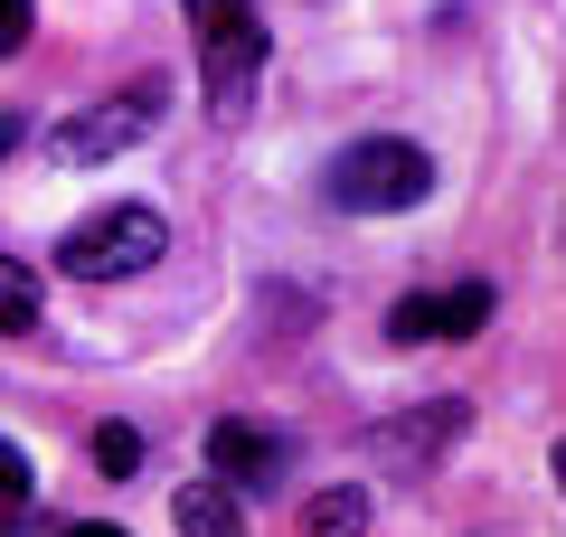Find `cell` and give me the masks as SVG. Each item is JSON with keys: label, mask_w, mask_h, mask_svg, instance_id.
Listing matches in <instances>:
<instances>
[{"label": "cell", "mask_w": 566, "mask_h": 537, "mask_svg": "<svg viewBox=\"0 0 566 537\" xmlns=\"http://www.w3.org/2000/svg\"><path fill=\"white\" fill-rule=\"evenodd\" d=\"M463 424H472V406H463V397H434V406H424V415H397V424H378V434H368V443H378L387 462H416V472H424V462L444 453V443L463 434Z\"/></svg>", "instance_id": "52a82bcc"}, {"label": "cell", "mask_w": 566, "mask_h": 537, "mask_svg": "<svg viewBox=\"0 0 566 537\" xmlns=\"http://www.w3.org/2000/svg\"><path fill=\"white\" fill-rule=\"evenodd\" d=\"M208 472H218L227 491H274V481L293 472V434H274V424H255V415H218L208 424Z\"/></svg>", "instance_id": "5b68a950"}, {"label": "cell", "mask_w": 566, "mask_h": 537, "mask_svg": "<svg viewBox=\"0 0 566 537\" xmlns=\"http://www.w3.org/2000/svg\"><path fill=\"white\" fill-rule=\"evenodd\" d=\"M95 472H104V481L142 472V434H133V424H95Z\"/></svg>", "instance_id": "8fae6325"}, {"label": "cell", "mask_w": 566, "mask_h": 537, "mask_svg": "<svg viewBox=\"0 0 566 537\" xmlns=\"http://www.w3.org/2000/svg\"><path fill=\"white\" fill-rule=\"evenodd\" d=\"M57 537H133V528H114V518H76V528H57Z\"/></svg>", "instance_id": "5bb4252c"}, {"label": "cell", "mask_w": 566, "mask_h": 537, "mask_svg": "<svg viewBox=\"0 0 566 537\" xmlns=\"http://www.w3.org/2000/svg\"><path fill=\"white\" fill-rule=\"evenodd\" d=\"M491 330V283H453V293H406L397 312H387V339H472Z\"/></svg>", "instance_id": "8992f818"}, {"label": "cell", "mask_w": 566, "mask_h": 537, "mask_svg": "<svg viewBox=\"0 0 566 537\" xmlns=\"http://www.w3.org/2000/svg\"><path fill=\"white\" fill-rule=\"evenodd\" d=\"M20 141H29V123H20V114H0V160L20 151Z\"/></svg>", "instance_id": "9a60e30c"}, {"label": "cell", "mask_w": 566, "mask_h": 537, "mask_svg": "<svg viewBox=\"0 0 566 537\" xmlns=\"http://www.w3.org/2000/svg\"><path fill=\"white\" fill-rule=\"evenodd\" d=\"M0 330H39V274L20 255H0Z\"/></svg>", "instance_id": "30bf717a"}, {"label": "cell", "mask_w": 566, "mask_h": 537, "mask_svg": "<svg viewBox=\"0 0 566 537\" xmlns=\"http://www.w3.org/2000/svg\"><path fill=\"white\" fill-rule=\"evenodd\" d=\"M151 123H161V76H142L133 95H114V104H85V114H66L57 133H48V160H57V170L123 160L133 141H151Z\"/></svg>", "instance_id": "277c9868"}, {"label": "cell", "mask_w": 566, "mask_h": 537, "mask_svg": "<svg viewBox=\"0 0 566 537\" xmlns=\"http://www.w3.org/2000/svg\"><path fill=\"white\" fill-rule=\"evenodd\" d=\"M189 39H199V76L218 123H245V95L264 76V20L255 0H189Z\"/></svg>", "instance_id": "7a4b0ae2"}, {"label": "cell", "mask_w": 566, "mask_h": 537, "mask_svg": "<svg viewBox=\"0 0 566 537\" xmlns=\"http://www.w3.org/2000/svg\"><path fill=\"white\" fill-rule=\"evenodd\" d=\"M424 189H434V160H424L416 141H397V133L349 141V151L331 160V208H349V218H397Z\"/></svg>", "instance_id": "3957f363"}, {"label": "cell", "mask_w": 566, "mask_h": 537, "mask_svg": "<svg viewBox=\"0 0 566 537\" xmlns=\"http://www.w3.org/2000/svg\"><path fill=\"white\" fill-rule=\"evenodd\" d=\"M303 537H368V491H359V481H340V491H312Z\"/></svg>", "instance_id": "9c48e42d"}, {"label": "cell", "mask_w": 566, "mask_h": 537, "mask_svg": "<svg viewBox=\"0 0 566 537\" xmlns=\"http://www.w3.org/2000/svg\"><path fill=\"white\" fill-rule=\"evenodd\" d=\"M29 48V0H0V57H20Z\"/></svg>", "instance_id": "4fadbf2b"}, {"label": "cell", "mask_w": 566, "mask_h": 537, "mask_svg": "<svg viewBox=\"0 0 566 537\" xmlns=\"http://www.w3.org/2000/svg\"><path fill=\"white\" fill-rule=\"evenodd\" d=\"M161 255H170V227H161V208H142V199H114V208H95V218H76L57 236V264L76 283H133Z\"/></svg>", "instance_id": "6da1fadb"}, {"label": "cell", "mask_w": 566, "mask_h": 537, "mask_svg": "<svg viewBox=\"0 0 566 537\" xmlns=\"http://www.w3.org/2000/svg\"><path fill=\"white\" fill-rule=\"evenodd\" d=\"M0 537H29V528H20V509H0Z\"/></svg>", "instance_id": "2e32d148"}, {"label": "cell", "mask_w": 566, "mask_h": 537, "mask_svg": "<svg viewBox=\"0 0 566 537\" xmlns=\"http://www.w3.org/2000/svg\"><path fill=\"white\" fill-rule=\"evenodd\" d=\"M39 499V472H29V453L10 434H0V509H29Z\"/></svg>", "instance_id": "7c38bea8"}, {"label": "cell", "mask_w": 566, "mask_h": 537, "mask_svg": "<svg viewBox=\"0 0 566 537\" xmlns=\"http://www.w3.org/2000/svg\"><path fill=\"white\" fill-rule=\"evenodd\" d=\"M170 528H180V537H245V518H237V491H227L218 472H208V481H189V491L170 499Z\"/></svg>", "instance_id": "ba28073f"}, {"label": "cell", "mask_w": 566, "mask_h": 537, "mask_svg": "<svg viewBox=\"0 0 566 537\" xmlns=\"http://www.w3.org/2000/svg\"><path fill=\"white\" fill-rule=\"evenodd\" d=\"M547 472H557V491H566V443H557V453H547Z\"/></svg>", "instance_id": "e0dca14e"}]
</instances>
